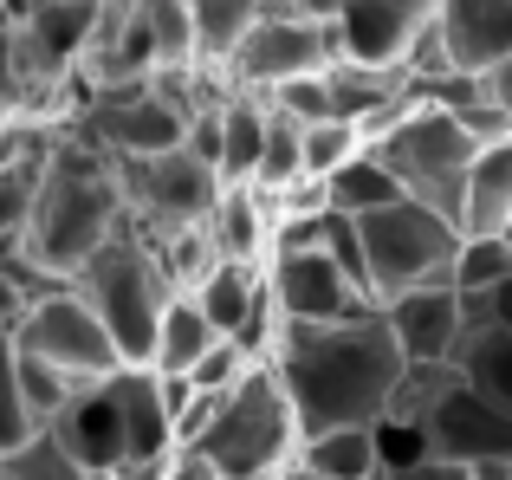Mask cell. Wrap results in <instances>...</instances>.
<instances>
[{
  "mask_svg": "<svg viewBox=\"0 0 512 480\" xmlns=\"http://www.w3.org/2000/svg\"><path fill=\"white\" fill-rule=\"evenodd\" d=\"M266 364L279 370L305 435L376 429V422L389 416V396L409 377V357H402L383 305H376V312L331 318V325H299V318H286L273 351H266Z\"/></svg>",
  "mask_w": 512,
  "mask_h": 480,
  "instance_id": "cell-1",
  "label": "cell"
},
{
  "mask_svg": "<svg viewBox=\"0 0 512 480\" xmlns=\"http://www.w3.org/2000/svg\"><path fill=\"white\" fill-rule=\"evenodd\" d=\"M130 228V195L117 176V156L91 150L85 137H59L46 150V176H39L33 228H26V260L52 279H72L111 234Z\"/></svg>",
  "mask_w": 512,
  "mask_h": 480,
  "instance_id": "cell-2",
  "label": "cell"
},
{
  "mask_svg": "<svg viewBox=\"0 0 512 480\" xmlns=\"http://www.w3.org/2000/svg\"><path fill=\"white\" fill-rule=\"evenodd\" d=\"M299 448H305V429H299V409H292L279 370L253 364L247 383L221 396L195 455L214 468V480H273L279 468L299 461Z\"/></svg>",
  "mask_w": 512,
  "mask_h": 480,
  "instance_id": "cell-3",
  "label": "cell"
},
{
  "mask_svg": "<svg viewBox=\"0 0 512 480\" xmlns=\"http://www.w3.org/2000/svg\"><path fill=\"white\" fill-rule=\"evenodd\" d=\"M72 292L104 318V331H111L117 351H124V364H143V370H150L156 325H163V305L175 299V286H169L163 260H156L150 234H143L137 221H130L124 234H111L85 266H78V273H72Z\"/></svg>",
  "mask_w": 512,
  "mask_h": 480,
  "instance_id": "cell-4",
  "label": "cell"
},
{
  "mask_svg": "<svg viewBox=\"0 0 512 480\" xmlns=\"http://www.w3.org/2000/svg\"><path fill=\"white\" fill-rule=\"evenodd\" d=\"M363 240V260H370V292L376 305L402 299V292H422V286H454V260H461V221L441 215V208L422 202H389L376 215L357 221Z\"/></svg>",
  "mask_w": 512,
  "mask_h": 480,
  "instance_id": "cell-5",
  "label": "cell"
},
{
  "mask_svg": "<svg viewBox=\"0 0 512 480\" xmlns=\"http://www.w3.org/2000/svg\"><path fill=\"white\" fill-rule=\"evenodd\" d=\"M370 156L402 182V195L422 208H441V215L461 221V195H467V169H474L480 143L467 137V124L454 111H435V104H415L370 143Z\"/></svg>",
  "mask_w": 512,
  "mask_h": 480,
  "instance_id": "cell-6",
  "label": "cell"
},
{
  "mask_svg": "<svg viewBox=\"0 0 512 480\" xmlns=\"http://www.w3.org/2000/svg\"><path fill=\"white\" fill-rule=\"evenodd\" d=\"M117 176L130 195V221L150 240L208 228L214 202H221V169L201 163L195 150H163V156H117Z\"/></svg>",
  "mask_w": 512,
  "mask_h": 480,
  "instance_id": "cell-7",
  "label": "cell"
},
{
  "mask_svg": "<svg viewBox=\"0 0 512 480\" xmlns=\"http://www.w3.org/2000/svg\"><path fill=\"white\" fill-rule=\"evenodd\" d=\"M13 344H20V351H33V357H46V364L65 370L72 383H111L117 370H130L124 351H117V338L104 331V318L72 292V279H65V286H52L46 299L20 318Z\"/></svg>",
  "mask_w": 512,
  "mask_h": 480,
  "instance_id": "cell-8",
  "label": "cell"
},
{
  "mask_svg": "<svg viewBox=\"0 0 512 480\" xmlns=\"http://www.w3.org/2000/svg\"><path fill=\"white\" fill-rule=\"evenodd\" d=\"M338 59V39H331L325 20H299V13H260L253 33L234 46V59L221 65L234 91H253V98H273L292 78H318Z\"/></svg>",
  "mask_w": 512,
  "mask_h": 480,
  "instance_id": "cell-9",
  "label": "cell"
},
{
  "mask_svg": "<svg viewBox=\"0 0 512 480\" xmlns=\"http://www.w3.org/2000/svg\"><path fill=\"white\" fill-rule=\"evenodd\" d=\"M266 286H273L279 318H299V325H331V318H350V312H376L331 247H273Z\"/></svg>",
  "mask_w": 512,
  "mask_h": 480,
  "instance_id": "cell-10",
  "label": "cell"
},
{
  "mask_svg": "<svg viewBox=\"0 0 512 480\" xmlns=\"http://www.w3.org/2000/svg\"><path fill=\"white\" fill-rule=\"evenodd\" d=\"M428 26H435V0H344L331 39H338V59L350 65L402 72Z\"/></svg>",
  "mask_w": 512,
  "mask_h": 480,
  "instance_id": "cell-11",
  "label": "cell"
},
{
  "mask_svg": "<svg viewBox=\"0 0 512 480\" xmlns=\"http://www.w3.org/2000/svg\"><path fill=\"white\" fill-rule=\"evenodd\" d=\"M435 33L454 72L493 78L512 59V0H435Z\"/></svg>",
  "mask_w": 512,
  "mask_h": 480,
  "instance_id": "cell-12",
  "label": "cell"
},
{
  "mask_svg": "<svg viewBox=\"0 0 512 480\" xmlns=\"http://www.w3.org/2000/svg\"><path fill=\"white\" fill-rule=\"evenodd\" d=\"M383 318H389V331H396L409 364H454L461 331H467V299L454 286H422V292L389 299Z\"/></svg>",
  "mask_w": 512,
  "mask_h": 480,
  "instance_id": "cell-13",
  "label": "cell"
},
{
  "mask_svg": "<svg viewBox=\"0 0 512 480\" xmlns=\"http://www.w3.org/2000/svg\"><path fill=\"white\" fill-rule=\"evenodd\" d=\"M65 448L85 461L98 480H111V468L130 461V429H124V396H117V377L111 383H85V390L65 403V416L52 422Z\"/></svg>",
  "mask_w": 512,
  "mask_h": 480,
  "instance_id": "cell-14",
  "label": "cell"
},
{
  "mask_svg": "<svg viewBox=\"0 0 512 480\" xmlns=\"http://www.w3.org/2000/svg\"><path fill=\"white\" fill-rule=\"evenodd\" d=\"M273 234H279V202L253 182H221V202L208 215V240L221 247V260H247L266 266L273 260Z\"/></svg>",
  "mask_w": 512,
  "mask_h": 480,
  "instance_id": "cell-15",
  "label": "cell"
},
{
  "mask_svg": "<svg viewBox=\"0 0 512 480\" xmlns=\"http://www.w3.org/2000/svg\"><path fill=\"white\" fill-rule=\"evenodd\" d=\"M117 396H124V429H130V455L143 461H163L182 448V435H175V403L163 390V377L143 364L117 370Z\"/></svg>",
  "mask_w": 512,
  "mask_h": 480,
  "instance_id": "cell-16",
  "label": "cell"
},
{
  "mask_svg": "<svg viewBox=\"0 0 512 480\" xmlns=\"http://www.w3.org/2000/svg\"><path fill=\"white\" fill-rule=\"evenodd\" d=\"M512 228V137L506 143H480L474 169H467V195H461V234H506Z\"/></svg>",
  "mask_w": 512,
  "mask_h": 480,
  "instance_id": "cell-17",
  "label": "cell"
},
{
  "mask_svg": "<svg viewBox=\"0 0 512 480\" xmlns=\"http://www.w3.org/2000/svg\"><path fill=\"white\" fill-rule=\"evenodd\" d=\"M266 137H273V104L253 98V91H234V98L221 104V182L260 176Z\"/></svg>",
  "mask_w": 512,
  "mask_h": 480,
  "instance_id": "cell-18",
  "label": "cell"
},
{
  "mask_svg": "<svg viewBox=\"0 0 512 480\" xmlns=\"http://www.w3.org/2000/svg\"><path fill=\"white\" fill-rule=\"evenodd\" d=\"M221 344V331L208 325V312H201L188 292H175V299L163 305V325H156V357L150 370L156 377H195V364Z\"/></svg>",
  "mask_w": 512,
  "mask_h": 480,
  "instance_id": "cell-19",
  "label": "cell"
},
{
  "mask_svg": "<svg viewBox=\"0 0 512 480\" xmlns=\"http://www.w3.org/2000/svg\"><path fill=\"white\" fill-rule=\"evenodd\" d=\"M299 461L331 480H370L383 468V448H376V429H325V435H305Z\"/></svg>",
  "mask_w": 512,
  "mask_h": 480,
  "instance_id": "cell-20",
  "label": "cell"
},
{
  "mask_svg": "<svg viewBox=\"0 0 512 480\" xmlns=\"http://www.w3.org/2000/svg\"><path fill=\"white\" fill-rule=\"evenodd\" d=\"M188 13L201 33V65H227L234 46L253 33V20L266 13V0H188Z\"/></svg>",
  "mask_w": 512,
  "mask_h": 480,
  "instance_id": "cell-21",
  "label": "cell"
},
{
  "mask_svg": "<svg viewBox=\"0 0 512 480\" xmlns=\"http://www.w3.org/2000/svg\"><path fill=\"white\" fill-rule=\"evenodd\" d=\"M325 189H331V208H338V215H350V221H363V215H376V208L402 202V182L389 176V169L376 163L370 150H363L357 163H344L338 176L325 182Z\"/></svg>",
  "mask_w": 512,
  "mask_h": 480,
  "instance_id": "cell-22",
  "label": "cell"
},
{
  "mask_svg": "<svg viewBox=\"0 0 512 480\" xmlns=\"http://www.w3.org/2000/svg\"><path fill=\"white\" fill-rule=\"evenodd\" d=\"M299 137H305V176H312V182H331L344 163H357V156L370 150L363 124H350V117H318V124H299Z\"/></svg>",
  "mask_w": 512,
  "mask_h": 480,
  "instance_id": "cell-23",
  "label": "cell"
},
{
  "mask_svg": "<svg viewBox=\"0 0 512 480\" xmlns=\"http://www.w3.org/2000/svg\"><path fill=\"white\" fill-rule=\"evenodd\" d=\"M0 480H98L52 429H39L33 442H20L13 455H0Z\"/></svg>",
  "mask_w": 512,
  "mask_h": 480,
  "instance_id": "cell-24",
  "label": "cell"
},
{
  "mask_svg": "<svg viewBox=\"0 0 512 480\" xmlns=\"http://www.w3.org/2000/svg\"><path fill=\"white\" fill-rule=\"evenodd\" d=\"M512 279V247L500 234H467L461 240V260H454V292L461 299H487V292H500Z\"/></svg>",
  "mask_w": 512,
  "mask_h": 480,
  "instance_id": "cell-25",
  "label": "cell"
},
{
  "mask_svg": "<svg viewBox=\"0 0 512 480\" xmlns=\"http://www.w3.org/2000/svg\"><path fill=\"white\" fill-rule=\"evenodd\" d=\"M13 351H20V344H13ZM20 390H26V409H33V422H39V429H52V422L65 416V403H72L85 383H72L65 370H52L46 357L20 351Z\"/></svg>",
  "mask_w": 512,
  "mask_h": 480,
  "instance_id": "cell-26",
  "label": "cell"
},
{
  "mask_svg": "<svg viewBox=\"0 0 512 480\" xmlns=\"http://www.w3.org/2000/svg\"><path fill=\"white\" fill-rule=\"evenodd\" d=\"M33 435H39V422L26 409V390H20V351H13V331H0V455H13Z\"/></svg>",
  "mask_w": 512,
  "mask_h": 480,
  "instance_id": "cell-27",
  "label": "cell"
},
{
  "mask_svg": "<svg viewBox=\"0 0 512 480\" xmlns=\"http://www.w3.org/2000/svg\"><path fill=\"white\" fill-rule=\"evenodd\" d=\"M370 480H474L461 468V461H441V455H422V461H409V468H376Z\"/></svg>",
  "mask_w": 512,
  "mask_h": 480,
  "instance_id": "cell-28",
  "label": "cell"
},
{
  "mask_svg": "<svg viewBox=\"0 0 512 480\" xmlns=\"http://www.w3.org/2000/svg\"><path fill=\"white\" fill-rule=\"evenodd\" d=\"M338 7L344 0H266V13H299V20H338Z\"/></svg>",
  "mask_w": 512,
  "mask_h": 480,
  "instance_id": "cell-29",
  "label": "cell"
},
{
  "mask_svg": "<svg viewBox=\"0 0 512 480\" xmlns=\"http://www.w3.org/2000/svg\"><path fill=\"white\" fill-rule=\"evenodd\" d=\"M474 305H480V312H487L500 331H512V279H506L500 292H487V299H474Z\"/></svg>",
  "mask_w": 512,
  "mask_h": 480,
  "instance_id": "cell-30",
  "label": "cell"
},
{
  "mask_svg": "<svg viewBox=\"0 0 512 480\" xmlns=\"http://www.w3.org/2000/svg\"><path fill=\"white\" fill-rule=\"evenodd\" d=\"M487 98H493V104H500V111L512 117V59H506V65H500V72H493V78H487Z\"/></svg>",
  "mask_w": 512,
  "mask_h": 480,
  "instance_id": "cell-31",
  "label": "cell"
},
{
  "mask_svg": "<svg viewBox=\"0 0 512 480\" xmlns=\"http://www.w3.org/2000/svg\"><path fill=\"white\" fill-rule=\"evenodd\" d=\"M474 480H512V455H487V461H467Z\"/></svg>",
  "mask_w": 512,
  "mask_h": 480,
  "instance_id": "cell-32",
  "label": "cell"
},
{
  "mask_svg": "<svg viewBox=\"0 0 512 480\" xmlns=\"http://www.w3.org/2000/svg\"><path fill=\"white\" fill-rule=\"evenodd\" d=\"M273 480H331V474H318V468H305V461H292V468H279Z\"/></svg>",
  "mask_w": 512,
  "mask_h": 480,
  "instance_id": "cell-33",
  "label": "cell"
},
{
  "mask_svg": "<svg viewBox=\"0 0 512 480\" xmlns=\"http://www.w3.org/2000/svg\"><path fill=\"white\" fill-rule=\"evenodd\" d=\"M500 240H506V247H512V228H506V234H500Z\"/></svg>",
  "mask_w": 512,
  "mask_h": 480,
  "instance_id": "cell-34",
  "label": "cell"
}]
</instances>
